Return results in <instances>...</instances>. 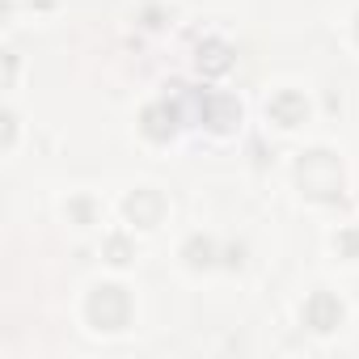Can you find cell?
Segmentation results:
<instances>
[{
  "mask_svg": "<svg viewBox=\"0 0 359 359\" xmlns=\"http://www.w3.org/2000/svg\"><path fill=\"white\" fill-rule=\"evenodd\" d=\"M338 250H342L346 258H359V229H346V233L338 237Z\"/></svg>",
  "mask_w": 359,
  "mask_h": 359,
  "instance_id": "11",
  "label": "cell"
},
{
  "mask_svg": "<svg viewBox=\"0 0 359 359\" xmlns=\"http://www.w3.org/2000/svg\"><path fill=\"white\" fill-rule=\"evenodd\" d=\"M203 123H208L212 131H233V127L241 123L237 97H229V93H208V97H203Z\"/></svg>",
  "mask_w": 359,
  "mask_h": 359,
  "instance_id": "4",
  "label": "cell"
},
{
  "mask_svg": "<svg viewBox=\"0 0 359 359\" xmlns=\"http://www.w3.org/2000/svg\"><path fill=\"white\" fill-rule=\"evenodd\" d=\"M304 321H309L317 334L338 330V321H342V304H338V296H330V292H313L309 304H304Z\"/></svg>",
  "mask_w": 359,
  "mask_h": 359,
  "instance_id": "3",
  "label": "cell"
},
{
  "mask_svg": "<svg viewBox=\"0 0 359 359\" xmlns=\"http://www.w3.org/2000/svg\"><path fill=\"white\" fill-rule=\"evenodd\" d=\"M296 182L309 199H321V203H334L342 195V169L330 152H304L300 165H296Z\"/></svg>",
  "mask_w": 359,
  "mask_h": 359,
  "instance_id": "1",
  "label": "cell"
},
{
  "mask_svg": "<svg viewBox=\"0 0 359 359\" xmlns=\"http://www.w3.org/2000/svg\"><path fill=\"white\" fill-rule=\"evenodd\" d=\"M199 68H203L208 76H220V72H229V68H233V51H229L220 39H212V43H203V47H199Z\"/></svg>",
  "mask_w": 359,
  "mask_h": 359,
  "instance_id": "8",
  "label": "cell"
},
{
  "mask_svg": "<svg viewBox=\"0 0 359 359\" xmlns=\"http://www.w3.org/2000/svg\"><path fill=\"white\" fill-rule=\"evenodd\" d=\"M140 127H144V135H148V140L165 144V140L177 131V110H173V106H165V102H156V106H148V110H144Z\"/></svg>",
  "mask_w": 359,
  "mask_h": 359,
  "instance_id": "7",
  "label": "cell"
},
{
  "mask_svg": "<svg viewBox=\"0 0 359 359\" xmlns=\"http://www.w3.org/2000/svg\"><path fill=\"white\" fill-rule=\"evenodd\" d=\"M355 34H359V18H355Z\"/></svg>",
  "mask_w": 359,
  "mask_h": 359,
  "instance_id": "12",
  "label": "cell"
},
{
  "mask_svg": "<svg viewBox=\"0 0 359 359\" xmlns=\"http://www.w3.org/2000/svg\"><path fill=\"white\" fill-rule=\"evenodd\" d=\"M127 317H131V300H127V292L118 283L93 287V296H89V321L97 330H123Z\"/></svg>",
  "mask_w": 359,
  "mask_h": 359,
  "instance_id": "2",
  "label": "cell"
},
{
  "mask_svg": "<svg viewBox=\"0 0 359 359\" xmlns=\"http://www.w3.org/2000/svg\"><path fill=\"white\" fill-rule=\"evenodd\" d=\"M106 258H110L114 266L131 262V245H127V237H110V241H106Z\"/></svg>",
  "mask_w": 359,
  "mask_h": 359,
  "instance_id": "10",
  "label": "cell"
},
{
  "mask_svg": "<svg viewBox=\"0 0 359 359\" xmlns=\"http://www.w3.org/2000/svg\"><path fill=\"white\" fill-rule=\"evenodd\" d=\"M182 258L199 271V266H212L216 262V241L212 237H191L187 245H182Z\"/></svg>",
  "mask_w": 359,
  "mask_h": 359,
  "instance_id": "9",
  "label": "cell"
},
{
  "mask_svg": "<svg viewBox=\"0 0 359 359\" xmlns=\"http://www.w3.org/2000/svg\"><path fill=\"white\" fill-rule=\"evenodd\" d=\"M127 216H131L140 229H156L161 216H165V199H161L156 191H135V195L127 199Z\"/></svg>",
  "mask_w": 359,
  "mask_h": 359,
  "instance_id": "6",
  "label": "cell"
},
{
  "mask_svg": "<svg viewBox=\"0 0 359 359\" xmlns=\"http://www.w3.org/2000/svg\"><path fill=\"white\" fill-rule=\"evenodd\" d=\"M271 118L279 123V127H300L304 123V114H309V102H304V93H296V89H283L279 97H271Z\"/></svg>",
  "mask_w": 359,
  "mask_h": 359,
  "instance_id": "5",
  "label": "cell"
}]
</instances>
